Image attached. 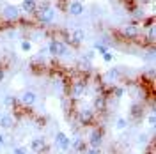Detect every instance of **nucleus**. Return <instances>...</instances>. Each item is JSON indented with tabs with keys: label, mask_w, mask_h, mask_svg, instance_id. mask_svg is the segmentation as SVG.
I'll list each match as a JSON object with an SVG mask.
<instances>
[{
	"label": "nucleus",
	"mask_w": 156,
	"mask_h": 154,
	"mask_svg": "<svg viewBox=\"0 0 156 154\" xmlns=\"http://www.w3.org/2000/svg\"><path fill=\"white\" fill-rule=\"evenodd\" d=\"M50 51H51L53 55L60 57V55H64V53H66V44H64V43H60V41H53V43L50 44Z\"/></svg>",
	"instance_id": "nucleus-1"
},
{
	"label": "nucleus",
	"mask_w": 156,
	"mask_h": 154,
	"mask_svg": "<svg viewBox=\"0 0 156 154\" xmlns=\"http://www.w3.org/2000/svg\"><path fill=\"white\" fill-rule=\"evenodd\" d=\"M39 18H41V21L48 23V21H51V19H53V11L50 9L48 5H43V7L39 9Z\"/></svg>",
	"instance_id": "nucleus-2"
},
{
	"label": "nucleus",
	"mask_w": 156,
	"mask_h": 154,
	"mask_svg": "<svg viewBox=\"0 0 156 154\" xmlns=\"http://www.w3.org/2000/svg\"><path fill=\"white\" fill-rule=\"evenodd\" d=\"M83 90H85V83H83V82H76V83L71 85V96L80 97L82 94H83Z\"/></svg>",
	"instance_id": "nucleus-3"
},
{
	"label": "nucleus",
	"mask_w": 156,
	"mask_h": 154,
	"mask_svg": "<svg viewBox=\"0 0 156 154\" xmlns=\"http://www.w3.org/2000/svg\"><path fill=\"white\" fill-rule=\"evenodd\" d=\"M55 142H57V145L62 149V151L69 149V140H68V136L64 135V133H57V136H55Z\"/></svg>",
	"instance_id": "nucleus-4"
},
{
	"label": "nucleus",
	"mask_w": 156,
	"mask_h": 154,
	"mask_svg": "<svg viewBox=\"0 0 156 154\" xmlns=\"http://www.w3.org/2000/svg\"><path fill=\"white\" fill-rule=\"evenodd\" d=\"M101 138H103V133L98 129V131H94L92 135H90V138H89V142H90V145L96 149V147H99L101 145Z\"/></svg>",
	"instance_id": "nucleus-5"
},
{
	"label": "nucleus",
	"mask_w": 156,
	"mask_h": 154,
	"mask_svg": "<svg viewBox=\"0 0 156 154\" xmlns=\"http://www.w3.org/2000/svg\"><path fill=\"white\" fill-rule=\"evenodd\" d=\"M4 16L9 19H16L18 18V7H14V5H7L5 9H4Z\"/></svg>",
	"instance_id": "nucleus-6"
},
{
	"label": "nucleus",
	"mask_w": 156,
	"mask_h": 154,
	"mask_svg": "<svg viewBox=\"0 0 156 154\" xmlns=\"http://www.w3.org/2000/svg\"><path fill=\"white\" fill-rule=\"evenodd\" d=\"M32 151H36V152H43V151H46V144H44V140H41V138L32 140Z\"/></svg>",
	"instance_id": "nucleus-7"
},
{
	"label": "nucleus",
	"mask_w": 156,
	"mask_h": 154,
	"mask_svg": "<svg viewBox=\"0 0 156 154\" xmlns=\"http://www.w3.org/2000/svg\"><path fill=\"white\" fill-rule=\"evenodd\" d=\"M69 12H71V14H82V12H83V5H82L80 2H71Z\"/></svg>",
	"instance_id": "nucleus-8"
},
{
	"label": "nucleus",
	"mask_w": 156,
	"mask_h": 154,
	"mask_svg": "<svg viewBox=\"0 0 156 154\" xmlns=\"http://www.w3.org/2000/svg\"><path fill=\"white\" fill-rule=\"evenodd\" d=\"M78 119H80V122H82V124H90V121H92V114L87 112V110H83V112L80 114Z\"/></svg>",
	"instance_id": "nucleus-9"
},
{
	"label": "nucleus",
	"mask_w": 156,
	"mask_h": 154,
	"mask_svg": "<svg viewBox=\"0 0 156 154\" xmlns=\"http://www.w3.org/2000/svg\"><path fill=\"white\" fill-rule=\"evenodd\" d=\"M21 7L27 11V12H32V11H36V2L34 0H23Z\"/></svg>",
	"instance_id": "nucleus-10"
},
{
	"label": "nucleus",
	"mask_w": 156,
	"mask_h": 154,
	"mask_svg": "<svg viewBox=\"0 0 156 154\" xmlns=\"http://www.w3.org/2000/svg\"><path fill=\"white\" fill-rule=\"evenodd\" d=\"M34 101H36V94H34V92H25V94H23V103L27 106L34 105Z\"/></svg>",
	"instance_id": "nucleus-11"
},
{
	"label": "nucleus",
	"mask_w": 156,
	"mask_h": 154,
	"mask_svg": "<svg viewBox=\"0 0 156 154\" xmlns=\"http://www.w3.org/2000/svg\"><path fill=\"white\" fill-rule=\"evenodd\" d=\"M71 37H73L75 43H82V41H83V32H82V30H73Z\"/></svg>",
	"instance_id": "nucleus-12"
},
{
	"label": "nucleus",
	"mask_w": 156,
	"mask_h": 154,
	"mask_svg": "<svg viewBox=\"0 0 156 154\" xmlns=\"http://www.w3.org/2000/svg\"><path fill=\"white\" fill-rule=\"evenodd\" d=\"M0 124L4 126V128H11V126H12V119H11L9 115L2 117V119H0Z\"/></svg>",
	"instance_id": "nucleus-13"
},
{
	"label": "nucleus",
	"mask_w": 156,
	"mask_h": 154,
	"mask_svg": "<svg viewBox=\"0 0 156 154\" xmlns=\"http://www.w3.org/2000/svg\"><path fill=\"white\" fill-rule=\"evenodd\" d=\"M73 147H75L76 151H87V149H85V144H83L82 140H76V142L73 144Z\"/></svg>",
	"instance_id": "nucleus-14"
},
{
	"label": "nucleus",
	"mask_w": 156,
	"mask_h": 154,
	"mask_svg": "<svg viewBox=\"0 0 156 154\" xmlns=\"http://www.w3.org/2000/svg\"><path fill=\"white\" fill-rule=\"evenodd\" d=\"M131 115L140 117V105H133V108H131Z\"/></svg>",
	"instance_id": "nucleus-15"
},
{
	"label": "nucleus",
	"mask_w": 156,
	"mask_h": 154,
	"mask_svg": "<svg viewBox=\"0 0 156 154\" xmlns=\"http://www.w3.org/2000/svg\"><path fill=\"white\" fill-rule=\"evenodd\" d=\"M94 105H96V108H98V110H101V108L105 106V99H103V97H98L96 101H94Z\"/></svg>",
	"instance_id": "nucleus-16"
},
{
	"label": "nucleus",
	"mask_w": 156,
	"mask_h": 154,
	"mask_svg": "<svg viewBox=\"0 0 156 154\" xmlns=\"http://www.w3.org/2000/svg\"><path fill=\"white\" fill-rule=\"evenodd\" d=\"M21 48L25 50V51H29V50H30V43H29V41H23V43H21Z\"/></svg>",
	"instance_id": "nucleus-17"
},
{
	"label": "nucleus",
	"mask_w": 156,
	"mask_h": 154,
	"mask_svg": "<svg viewBox=\"0 0 156 154\" xmlns=\"http://www.w3.org/2000/svg\"><path fill=\"white\" fill-rule=\"evenodd\" d=\"M126 34H128V36H135L136 30L133 29V27H128V29H126Z\"/></svg>",
	"instance_id": "nucleus-18"
},
{
	"label": "nucleus",
	"mask_w": 156,
	"mask_h": 154,
	"mask_svg": "<svg viewBox=\"0 0 156 154\" xmlns=\"http://www.w3.org/2000/svg\"><path fill=\"white\" fill-rule=\"evenodd\" d=\"M14 154H27V152H25L23 147H16V149H14Z\"/></svg>",
	"instance_id": "nucleus-19"
},
{
	"label": "nucleus",
	"mask_w": 156,
	"mask_h": 154,
	"mask_svg": "<svg viewBox=\"0 0 156 154\" xmlns=\"http://www.w3.org/2000/svg\"><path fill=\"white\" fill-rule=\"evenodd\" d=\"M87 154H99V152H98V149L92 147V149H87Z\"/></svg>",
	"instance_id": "nucleus-20"
},
{
	"label": "nucleus",
	"mask_w": 156,
	"mask_h": 154,
	"mask_svg": "<svg viewBox=\"0 0 156 154\" xmlns=\"http://www.w3.org/2000/svg\"><path fill=\"white\" fill-rule=\"evenodd\" d=\"M96 48L99 50V51H101V53H105V51H107V48H105V46H99V44H98Z\"/></svg>",
	"instance_id": "nucleus-21"
},
{
	"label": "nucleus",
	"mask_w": 156,
	"mask_h": 154,
	"mask_svg": "<svg viewBox=\"0 0 156 154\" xmlns=\"http://www.w3.org/2000/svg\"><path fill=\"white\" fill-rule=\"evenodd\" d=\"M4 75H5V73H4V69L0 68V82H2V80H4Z\"/></svg>",
	"instance_id": "nucleus-22"
}]
</instances>
